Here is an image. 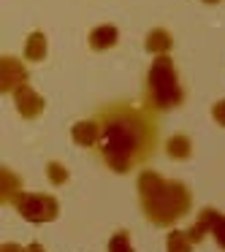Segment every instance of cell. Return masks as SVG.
<instances>
[{"label": "cell", "mask_w": 225, "mask_h": 252, "mask_svg": "<svg viewBox=\"0 0 225 252\" xmlns=\"http://www.w3.org/2000/svg\"><path fill=\"white\" fill-rule=\"evenodd\" d=\"M95 122L100 136L93 152L111 174L125 176L144 168L160 147V120L144 103L117 100L100 106Z\"/></svg>", "instance_id": "6da1fadb"}, {"label": "cell", "mask_w": 225, "mask_h": 252, "mask_svg": "<svg viewBox=\"0 0 225 252\" xmlns=\"http://www.w3.org/2000/svg\"><path fill=\"white\" fill-rule=\"evenodd\" d=\"M136 187L144 220L155 228H174L193 209L190 187L179 179H165L158 171H141Z\"/></svg>", "instance_id": "7a4b0ae2"}, {"label": "cell", "mask_w": 225, "mask_h": 252, "mask_svg": "<svg viewBox=\"0 0 225 252\" xmlns=\"http://www.w3.org/2000/svg\"><path fill=\"white\" fill-rule=\"evenodd\" d=\"M182 103H185V87L179 82L174 60L168 55L155 57L144 82V106L152 109L155 114H163V111L179 109Z\"/></svg>", "instance_id": "3957f363"}, {"label": "cell", "mask_w": 225, "mask_h": 252, "mask_svg": "<svg viewBox=\"0 0 225 252\" xmlns=\"http://www.w3.org/2000/svg\"><path fill=\"white\" fill-rule=\"evenodd\" d=\"M14 209L19 212V217L28 220V222L44 225V222H55L57 214H60V203L52 192H28L25 190L22 195L17 198Z\"/></svg>", "instance_id": "277c9868"}, {"label": "cell", "mask_w": 225, "mask_h": 252, "mask_svg": "<svg viewBox=\"0 0 225 252\" xmlns=\"http://www.w3.org/2000/svg\"><path fill=\"white\" fill-rule=\"evenodd\" d=\"M25 84H28V68H25V63L14 55H3L0 57V93L14 95Z\"/></svg>", "instance_id": "5b68a950"}, {"label": "cell", "mask_w": 225, "mask_h": 252, "mask_svg": "<svg viewBox=\"0 0 225 252\" xmlns=\"http://www.w3.org/2000/svg\"><path fill=\"white\" fill-rule=\"evenodd\" d=\"M14 106H17L22 120H38L46 109V100L41 98L30 84H25V87H19L17 93H14Z\"/></svg>", "instance_id": "8992f818"}, {"label": "cell", "mask_w": 225, "mask_h": 252, "mask_svg": "<svg viewBox=\"0 0 225 252\" xmlns=\"http://www.w3.org/2000/svg\"><path fill=\"white\" fill-rule=\"evenodd\" d=\"M217 217H220V212H217V209H212V206H206V209L198 212L195 222L187 228V236H190L193 244H201L206 236H212V228H214V222H217Z\"/></svg>", "instance_id": "52a82bcc"}, {"label": "cell", "mask_w": 225, "mask_h": 252, "mask_svg": "<svg viewBox=\"0 0 225 252\" xmlns=\"http://www.w3.org/2000/svg\"><path fill=\"white\" fill-rule=\"evenodd\" d=\"M22 192H25L22 190V179H19L11 168L3 165V168H0V203H3V206H6V203H8V206H14Z\"/></svg>", "instance_id": "ba28073f"}, {"label": "cell", "mask_w": 225, "mask_h": 252, "mask_svg": "<svg viewBox=\"0 0 225 252\" xmlns=\"http://www.w3.org/2000/svg\"><path fill=\"white\" fill-rule=\"evenodd\" d=\"M117 44H120V30L114 25H100V28L90 30V35H87V46L93 52H106Z\"/></svg>", "instance_id": "9c48e42d"}, {"label": "cell", "mask_w": 225, "mask_h": 252, "mask_svg": "<svg viewBox=\"0 0 225 252\" xmlns=\"http://www.w3.org/2000/svg\"><path fill=\"white\" fill-rule=\"evenodd\" d=\"M144 49H147L152 57L168 55V52L174 49V35H171L165 28H152L147 33V38H144Z\"/></svg>", "instance_id": "30bf717a"}, {"label": "cell", "mask_w": 225, "mask_h": 252, "mask_svg": "<svg viewBox=\"0 0 225 252\" xmlns=\"http://www.w3.org/2000/svg\"><path fill=\"white\" fill-rule=\"evenodd\" d=\"M98 136H100V130H98V122H95V117H93V120H82V122H76V125L71 127L73 144H79V147H84V149H95Z\"/></svg>", "instance_id": "8fae6325"}, {"label": "cell", "mask_w": 225, "mask_h": 252, "mask_svg": "<svg viewBox=\"0 0 225 252\" xmlns=\"http://www.w3.org/2000/svg\"><path fill=\"white\" fill-rule=\"evenodd\" d=\"M46 52H49L46 35L41 33V30H33V33L28 35V41H25V60L28 63H41L46 57Z\"/></svg>", "instance_id": "7c38bea8"}, {"label": "cell", "mask_w": 225, "mask_h": 252, "mask_svg": "<svg viewBox=\"0 0 225 252\" xmlns=\"http://www.w3.org/2000/svg\"><path fill=\"white\" fill-rule=\"evenodd\" d=\"M165 155L171 160H187L193 155V141L187 133H174V136L165 141Z\"/></svg>", "instance_id": "4fadbf2b"}, {"label": "cell", "mask_w": 225, "mask_h": 252, "mask_svg": "<svg viewBox=\"0 0 225 252\" xmlns=\"http://www.w3.org/2000/svg\"><path fill=\"white\" fill-rule=\"evenodd\" d=\"M193 241L187 236V230H176L168 228V236H165V252H193Z\"/></svg>", "instance_id": "5bb4252c"}, {"label": "cell", "mask_w": 225, "mask_h": 252, "mask_svg": "<svg viewBox=\"0 0 225 252\" xmlns=\"http://www.w3.org/2000/svg\"><path fill=\"white\" fill-rule=\"evenodd\" d=\"M46 179H49V185L63 187V185H68V179H71V171H68L60 160H49V163H46Z\"/></svg>", "instance_id": "9a60e30c"}, {"label": "cell", "mask_w": 225, "mask_h": 252, "mask_svg": "<svg viewBox=\"0 0 225 252\" xmlns=\"http://www.w3.org/2000/svg\"><path fill=\"white\" fill-rule=\"evenodd\" d=\"M109 252H136L130 244V233L128 230H114L109 239Z\"/></svg>", "instance_id": "2e32d148"}, {"label": "cell", "mask_w": 225, "mask_h": 252, "mask_svg": "<svg viewBox=\"0 0 225 252\" xmlns=\"http://www.w3.org/2000/svg\"><path fill=\"white\" fill-rule=\"evenodd\" d=\"M212 239H214V244H217L220 250L225 252V214H220L217 222H214V228H212Z\"/></svg>", "instance_id": "e0dca14e"}, {"label": "cell", "mask_w": 225, "mask_h": 252, "mask_svg": "<svg viewBox=\"0 0 225 252\" xmlns=\"http://www.w3.org/2000/svg\"><path fill=\"white\" fill-rule=\"evenodd\" d=\"M212 120L217 122L220 127H225V98L217 100V103L212 106Z\"/></svg>", "instance_id": "ac0fdd59"}, {"label": "cell", "mask_w": 225, "mask_h": 252, "mask_svg": "<svg viewBox=\"0 0 225 252\" xmlns=\"http://www.w3.org/2000/svg\"><path fill=\"white\" fill-rule=\"evenodd\" d=\"M0 252H25V247L14 244V241H6V244L0 247Z\"/></svg>", "instance_id": "d6986e66"}, {"label": "cell", "mask_w": 225, "mask_h": 252, "mask_svg": "<svg viewBox=\"0 0 225 252\" xmlns=\"http://www.w3.org/2000/svg\"><path fill=\"white\" fill-rule=\"evenodd\" d=\"M25 252H46V250H44V244L33 241V244H28V250H25Z\"/></svg>", "instance_id": "ffe728a7"}, {"label": "cell", "mask_w": 225, "mask_h": 252, "mask_svg": "<svg viewBox=\"0 0 225 252\" xmlns=\"http://www.w3.org/2000/svg\"><path fill=\"white\" fill-rule=\"evenodd\" d=\"M203 3H209V6H214V3H220V0H203Z\"/></svg>", "instance_id": "44dd1931"}]
</instances>
